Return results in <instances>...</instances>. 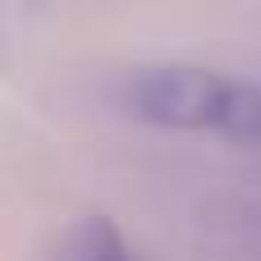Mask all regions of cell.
Masks as SVG:
<instances>
[{
  "label": "cell",
  "instance_id": "cell-1",
  "mask_svg": "<svg viewBox=\"0 0 261 261\" xmlns=\"http://www.w3.org/2000/svg\"><path fill=\"white\" fill-rule=\"evenodd\" d=\"M124 106L179 133H220L229 142L261 147V87L197 64H151L124 83Z\"/></svg>",
  "mask_w": 261,
  "mask_h": 261
},
{
  "label": "cell",
  "instance_id": "cell-2",
  "mask_svg": "<svg viewBox=\"0 0 261 261\" xmlns=\"http://www.w3.org/2000/svg\"><path fill=\"white\" fill-rule=\"evenodd\" d=\"M50 261H138L128 239L110 225V220H78L60 243Z\"/></svg>",
  "mask_w": 261,
  "mask_h": 261
},
{
  "label": "cell",
  "instance_id": "cell-3",
  "mask_svg": "<svg viewBox=\"0 0 261 261\" xmlns=\"http://www.w3.org/2000/svg\"><path fill=\"white\" fill-rule=\"evenodd\" d=\"M206 261H261V211H229L206 243Z\"/></svg>",
  "mask_w": 261,
  "mask_h": 261
}]
</instances>
